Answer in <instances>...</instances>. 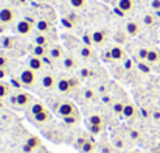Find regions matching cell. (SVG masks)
Returning a JSON list of instances; mask_svg holds the SVG:
<instances>
[{"mask_svg":"<svg viewBox=\"0 0 160 153\" xmlns=\"http://www.w3.org/2000/svg\"><path fill=\"white\" fill-rule=\"evenodd\" d=\"M9 100H11V106H14L17 109H27L33 105L34 97L27 91H17V92H12Z\"/></svg>","mask_w":160,"mask_h":153,"instance_id":"obj_1","label":"cell"},{"mask_svg":"<svg viewBox=\"0 0 160 153\" xmlns=\"http://www.w3.org/2000/svg\"><path fill=\"white\" fill-rule=\"evenodd\" d=\"M34 25H36V19H33V17H23V19H19L16 22L14 30H16V33L19 36H30L36 30Z\"/></svg>","mask_w":160,"mask_h":153,"instance_id":"obj_2","label":"cell"},{"mask_svg":"<svg viewBox=\"0 0 160 153\" xmlns=\"http://www.w3.org/2000/svg\"><path fill=\"white\" fill-rule=\"evenodd\" d=\"M19 78H20L23 88H27V89H33V88L38 85V80H39V78H38V72L31 70L30 67L22 69L20 74H19Z\"/></svg>","mask_w":160,"mask_h":153,"instance_id":"obj_3","label":"cell"},{"mask_svg":"<svg viewBox=\"0 0 160 153\" xmlns=\"http://www.w3.org/2000/svg\"><path fill=\"white\" fill-rule=\"evenodd\" d=\"M16 17H17V13L12 6L9 5H3L0 8V25L3 27H9L16 22Z\"/></svg>","mask_w":160,"mask_h":153,"instance_id":"obj_4","label":"cell"},{"mask_svg":"<svg viewBox=\"0 0 160 153\" xmlns=\"http://www.w3.org/2000/svg\"><path fill=\"white\" fill-rule=\"evenodd\" d=\"M56 112H58V116L62 119V117H67V116L78 114V108H76V105H75L73 102H70V100H64V102H61L59 105H58Z\"/></svg>","mask_w":160,"mask_h":153,"instance_id":"obj_5","label":"cell"},{"mask_svg":"<svg viewBox=\"0 0 160 153\" xmlns=\"http://www.w3.org/2000/svg\"><path fill=\"white\" fill-rule=\"evenodd\" d=\"M109 38H110V35L106 28H98V30L92 31V42L95 47H104L109 42Z\"/></svg>","mask_w":160,"mask_h":153,"instance_id":"obj_6","label":"cell"},{"mask_svg":"<svg viewBox=\"0 0 160 153\" xmlns=\"http://www.w3.org/2000/svg\"><path fill=\"white\" fill-rule=\"evenodd\" d=\"M58 78L52 72H47L41 77V86L45 89V91H52V89H56V85H58Z\"/></svg>","mask_w":160,"mask_h":153,"instance_id":"obj_7","label":"cell"},{"mask_svg":"<svg viewBox=\"0 0 160 153\" xmlns=\"http://www.w3.org/2000/svg\"><path fill=\"white\" fill-rule=\"evenodd\" d=\"M27 67H30L31 70H34V72H38V74H41V72H44V69H45V61H44V58H39V56L31 55V56L27 59Z\"/></svg>","mask_w":160,"mask_h":153,"instance_id":"obj_8","label":"cell"},{"mask_svg":"<svg viewBox=\"0 0 160 153\" xmlns=\"http://www.w3.org/2000/svg\"><path fill=\"white\" fill-rule=\"evenodd\" d=\"M56 89H58V92L62 94V96L72 94L73 89H72V85H70V77H59V78H58Z\"/></svg>","mask_w":160,"mask_h":153,"instance_id":"obj_9","label":"cell"},{"mask_svg":"<svg viewBox=\"0 0 160 153\" xmlns=\"http://www.w3.org/2000/svg\"><path fill=\"white\" fill-rule=\"evenodd\" d=\"M124 31L129 38H137L142 33V25L137 20H128L124 24Z\"/></svg>","mask_w":160,"mask_h":153,"instance_id":"obj_10","label":"cell"},{"mask_svg":"<svg viewBox=\"0 0 160 153\" xmlns=\"http://www.w3.org/2000/svg\"><path fill=\"white\" fill-rule=\"evenodd\" d=\"M64 56H65V52L62 49V46H59V44L50 46V49H48V58L52 61H62Z\"/></svg>","mask_w":160,"mask_h":153,"instance_id":"obj_11","label":"cell"},{"mask_svg":"<svg viewBox=\"0 0 160 153\" xmlns=\"http://www.w3.org/2000/svg\"><path fill=\"white\" fill-rule=\"evenodd\" d=\"M78 55H79V58L84 59V61H92V59L97 58V53L93 50V47H92V46H84V44L79 47Z\"/></svg>","mask_w":160,"mask_h":153,"instance_id":"obj_12","label":"cell"},{"mask_svg":"<svg viewBox=\"0 0 160 153\" xmlns=\"http://www.w3.org/2000/svg\"><path fill=\"white\" fill-rule=\"evenodd\" d=\"M109 55H110V59H112V61H123V59L126 58L124 49H123L121 46H118V44H115V46H112V47L109 49Z\"/></svg>","mask_w":160,"mask_h":153,"instance_id":"obj_13","label":"cell"},{"mask_svg":"<svg viewBox=\"0 0 160 153\" xmlns=\"http://www.w3.org/2000/svg\"><path fill=\"white\" fill-rule=\"evenodd\" d=\"M117 8L123 14H129L135 8V0H117Z\"/></svg>","mask_w":160,"mask_h":153,"instance_id":"obj_14","label":"cell"},{"mask_svg":"<svg viewBox=\"0 0 160 153\" xmlns=\"http://www.w3.org/2000/svg\"><path fill=\"white\" fill-rule=\"evenodd\" d=\"M61 64H62V69H64V70H67V72L75 70V69H76V66H78L76 58H75L73 55H65V56L62 58Z\"/></svg>","mask_w":160,"mask_h":153,"instance_id":"obj_15","label":"cell"},{"mask_svg":"<svg viewBox=\"0 0 160 153\" xmlns=\"http://www.w3.org/2000/svg\"><path fill=\"white\" fill-rule=\"evenodd\" d=\"M34 28H36L38 33H50V30H52V24H50L48 19L41 17V19H36V25H34Z\"/></svg>","mask_w":160,"mask_h":153,"instance_id":"obj_16","label":"cell"},{"mask_svg":"<svg viewBox=\"0 0 160 153\" xmlns=\"http://www.w3.org/2000/svg\"><path fill=\"white\" fill-rule=\"evenodd\" d=\"M31 120L36 123V125H45L52 120V112L48 109H45L44 112L41 114H36V116H31Z\"/></svg>","mask_w":160,"mask_h":153,"instance_id":"obj_17","label":"cell"},{"mask_svg":"<svg viewBox=\"0 0 160 153\" xmlns=\"http://www.w3.org/2000/svg\"><path fill=\"white\" fill-rule=\"evenodd\" d=\"M34 46H44V47H50L52 46V39L48 36V33H38L33 38Z\"/></svg>","mask_w":160,"mask_h":153,"instance_id":"obj_18","label":"cell"},{"mask_svg":"<svg viewBox=\"0 0 160 153\" xmlns=\"http://www.w3.org/2000/svg\"><path fill=\"white\" fill-rule=\"evenodd\" d=\"M135 116H137V106H135L134 103L126 102V105H124V109H123V114H121V117H123V119H126V120H131V119H134Z\"/></svg>","mask_w":160,"mask_h":153,"instance_id":"obj_19","label":"cell"},{"mask_svg":"<svg viewBox=\"0 0 160 153\" xmlns=\"http://www.w3.org/2000/svg\"><path fill=\"white\" fill-rule=\"evenodd\" d=\"M142 24H143L145 27H148V28H156V27H159V17L154 16V14H151V13L143 14Z\"/></svg>","mask_w":160,"mask_h":153,"instance_id":"obj_20","label":"cell"},{"mask_svg":"<svg viewBox=\"0 0 160 153\" xmlns=\"http://www.w3.org/2000/svg\"><path fill=\"white\" fill-rule=\"evenodd\" d=\"M12 96V86L8 81H0V100H6Z\"/></svg>","mask_w":160,"mask_h":153,"instance_id":"obj_21","label":"cell"},{"mask_svg":"<svg viewBox=\"0 0 160 153\" xmlns=\"http://www.w3.org/2000/svg\"><path fill=\"white\" fill-rule=\"evenodd\" d=\"M39 147H41V139H39L38 136H30V138L27 139L25 145H23V150H25V152H33V150H36V149H39Z\"/></svg>","mask_w":160,"mask_h":153,"instance_id":"obj_22","label":"cell"},{"mask_svg":"<svg viewBox=\"0 0 160 153\" xmlns=\"http://www.w3.org/2000/svg\"><path fill=\"white\" fill-rule=\"evenodd\" d=\"M112 144H113V147L117 149V150H123V149H126V145H128V139L124 138V136H121V134H115L113 133V136H112Z\"/></svg>","mask_w":160,"mask_h":153,"instance_id":"obj_23","label":"cell"},{"mask_svg":"<svg viewBox=\"0 0 160 153\" xmlns=\"http://www.w3.org/2000/svg\"><path fill=\"white\" fill-rule=\"evenodd\" d=\"M146 63H149L151 66L160 64V50L159 49H149L148 56H146Z\"/></svg>","mask_w":160,"mask_h":153,"instance_id":"obj_24","label":"cell"},{"mask_svg":"<svg viewBox=\"0 0 160 153\" xmlns=\"http://www.w3.org/2000/svg\"><path fill=\"white\" fill-rule=\"evenodd\" d=\"M97 150H98V144H97L92 138H89V139L84 142V145L79 149L81 153H95Z\"/></svg>","mask_w":160,"mask_h":153,"instance_id":"obj_25","label":"cell"},{"mask_svg":"<svg viewBox=\"0 0 160 153\" xmlns=\"http://www.w3.org/2000/svg\"><path fill=\"white\" fill-rule=\"evenodd\" d=\"M87 125H106V119L103 114L95 112V114H90L87 117Z\"/></svg>","mask_w":160,"mask_h":153,"instance_id":"obj_26","label":"cell"},{"mask_svg":"<svg viewBox=\"0 0 160 153\" xmlns=\"http://www.w3.org/2000/svg\"><path fill=\"white\" fill-rule=\"evenodd\" d=\"M0 46H2L3 50H11V49L16 47V39L11 38V36H3L0 39Z\"/></svg>","mask_w":160,"mask_h":153,"instance_id":"obj_27","label":"cell"},{"mask_svg":"<svg viewBox=\"0 0 160 153\" xmlns=\"http://www.w3.org/2000/svg\"><path fill=\"white\" fill-rule=\"evenodd\" d=\"M30 109V114L31 116H36V114H41V112H44L45 109H47V106L44 105L42 102H38V100H34L33 102V105L28 108Z\"/></svg>","mask_w":160,"mask_h":153,"instance_id":"obj_28","label":"cell"},{"mask_svg":"<svg viewBox=\"0 0 160 153\" xmlns=\"http://www.w3.org/2000/svg\"><path fill=\"white\" fill-rule=\"evenodd\" d=\"M82 97H84L86 102H95L97 97H98V94H97V91L93 88H86L82 91Z\"/></svg>","mask_w":160,"mask_h":153,"instance_id":"obj_29","label":"cell"},{"mask_svg":"<svg viewBox=\"0 0 160 153\" xmlns=\"http://www.w3.org/2000/svg\"><path fill=\"white\" fill-rule=\"evenodd\" d=\"M79 120H81L79 112H78V114H73V116L62 117V122H64V125H67V127H75V125H78V123H79Z\"/></svg>","mask_w":160,"mask_h":153,"instance_id":"obj_30","label":"cell"},{"mask_svg":"<svg viewBox=\"0 0 160 153\" xmlns=\"http://www.w3.org/2000/svg\"><path fill=\"white\" fill-rule=\"evenodd\" d=\"M48 49H50V47H44V46H33L31 55L39 56V58H45V56H48Z\"/></svg>","mask_w":160,"mask_h":153,"instance_id":"obj_31","label":"cell"},{"mask_svg":"<svg viewBox=\"0 0 160 153\" xmlns=\"http://www.w3.org/2000/svg\"><path fill=\"white\" fill-rule=\"evenodd\" d=\"M115 147H113V144L112 142H107V141H104V142H100L98 144V153H115Z\"/></svg>","mask_w":160,"mask_h":153,"instance_id":"obj_32","label":"cell"},{"mask_svg":"<svg viewBox=\"0 0 160 153\" xmlns=\"http://www.w3.org/2000/svg\"><path fill=\"white\" fill-rule=\"evenodd\" d=\"M78 77H79L81 80H90V78L95 77V72H93V69H90V67H82V69L79 70Z\"/></svg>","mask_w":160,"mask_h":153,"instance_id":"obj_33","label":"cell"},{"mask_svg":"<svg viewBox=\"0 0 160 153\" xmlns=\"http://www.w3.org/2000/svg\"><path fill=\"white\" fill-rule=\"evenodd\" d=\"M137 67H138V70H140L142 74H145V75L151 74V70H152V66H151L149 63H146V61H138V63H137Z\"/></svg>","mask_w":160,"mask_h":153,"instance_id":"obj_34","label":"cell"},{"mask_svg":"<svg viewBox=\"0 0 160 153\" xmlns=\"http://www.w3.org/2000/svg\"><path fill=\"white\" fill-rule=\"evenodd\" d=\"M87 128L92 136H100L104 133V125H87Z\"/></svg>","mask_w":160,"mask_h":153,"instance_id":"obj_35","label":"cell"},{"mask_svg":"<svg viewBox=\"0 0 160 153\" xmlns=\"http://www.w3.org/2000/svg\"><path fill=\"white\" fill-rule=\"evenodd\" d=\"M124 105H126V102H121V100H117V102L112 103V111H113V114L121 116V114H123V109H124Z\"/></svg>","mask_w":160,"mask_h":153,"instance_id":"obj_36","label":"cell"},{"mask_svg":"<svg viewBox=\"0 0 160 153\" xmlns=\"http://www.w3.org/2000/svg\"><path fill=\"white\" fill-rule=\"evenodd\" d=\"M128 38H129V36L126 35V31H124V30H123V31H121V30H120V31H117V33H115V36H113V39H115V42H117L118 46L124 44V41H126Z\"/></svg>","mask_w":160,"mask_h":153,"instance_id":"obj_37","label":"cell"},{"mask_svg":"<svg viewBox=\"0 0 160 153\" xmlns=\"http://www.w3.org/2000/svg\"><path fill=\"white\" fill-rule=\"evenodd\" d=\"M68 3L73 9H84L87 6V0H68Z\"/></svg>","mask_w":160,"mask_h":153,"instance_id":"obj_38","label":"cell"},{"mask_svg":"<svg viewBox=\"0 0 160 153\" xmlns=\"http://www.w3.org/2000/svg\"><path fill=\"white\" fill-rule=\"evenodd\" d=\"M61 24H62V27H64V28H67V30H73V28L76 27V24H75L73 20H70L67 16H65V17H62Z\"/></svg>","mask_w":160,"mask_h":153,"instance_id":"obj_39","label":"cell"},{"mask_svg":"<svg viewBox=\"0 0 160 153\" xmlns=\"http://www.w3.org/2000/svg\"><path fill=\"white\" fill-rule=\"evenodd\" d=\"M129 138L132 141H140L142 139V131L140 130H135V128H131L129 130Z\"/></svg>","mask_w":160,"mask_h":153,"instance_id":"obj_40","label":"cell"},{"mask_svg":"<svg viewBox=\"0 0 160 153\" xmlns=\"http://www.w3.org/2000/svg\"><path fill=\"white\" fill-rule=\"evenodd\" d=\"M87 139H89V136H87V134H81L79 138H76V141H75V144H73V145H75V147L79 150V149L84 145V142H86Z\"/></svg>","mask_w":160,"mask_h":153,"instance_id":"obj_41","label":"cell"},{"mask_svg":"<svg viewBox=\"0 0 160 153\" xmlns=\"http://www.w3.org/2000/svg\"><path fill=\"white\" fill-rule=\"evenodd\" d=\"M9 66V56L5 52H0V67H8Z\"/></svg>","mask_w":160,"mask_h":153,"instance_id":"obj_42","label":"cell"},{"mask_svg":"<svg viewBox=\"0 0 160 153\" xmlns=\"http://www.w3.org/2000/svg\"><path fill=\"white\" fill-rule=\"evenodd\" d=\"M148 52H149V49H146V47H142V49H138V52H137V58H138V61H146Z\"/></svg>","mask_w":160,"mask_h":153,"instance_id":"obj_43","label":"cell"},{"mask_svg":"<svg viewBox=\"0 0 160 153\" xmlns=\"http://www.w3.org/2000/svg\"><path fill=\"white\" fill-rule=\"evenodd\" d=\"M9 77V69L8 67H0V81L6 80Z\"/></svg>","mask_w":160,"mask_h":153,"instance_id":"obj_44","label":"cell"},{"mask_svg":"<svg viewBox=\"0 0 160 153\" xmlns=\"http://www.w3.org/2000/svg\"><path fill=\"white\" fill-rule=\"evenodd\" d=\"M132 66H134V63H132L131 58H124V59H123V67H124L126 70H131Z\"/></svg>","mask_w":160,"mask_h":153,"instance_id":"obj_45","label":"cell"},{"mask_svg":"<svg viewBox=\"0 0 160 153\" xmlns=\"http://www.w3.org/2000/svg\"><path fill=\"white\" fill-rule=\"evenodd\" d=\"M149 6H151V9H152L154 13H157V11H160V0H151Z\"/></svg>","mask_w":160,"mask_h":153,"instance_id":"obj_46","label":"cell"},{"mask_svg":"<svg viewBox=\"0 0 160 153\" xmlns=\"http://www.w3.org/2000/svg\"><path fill=\"white\" fill-rule=\"evenodd\" d=\"M9 83H11V86H12V88H19V89H20V88H22V86H23V85H22V81H20V78H19V77H17V78H12V80H11V81H9Z\"/></svg>","mask_w":160,"mask_h":153,"instance_id":"obj_47","label":"cell"},{"mask_svg":"<svg viewBox=\"0 0 160 153\" xmlns=\"http://www.w3.org/2000/svg\"><path fill=\"white\" fill-rule=\"evenodd\" d=\"M151 117H152L156 122H160V109H154V111L151 112Z\"/></svg>","mask_w":160,"mask_h":153,"instance_id":"obj_48","label":"cell"},{"mask_svg":"<svg viewBox=\"0 0 160 153\" xmlns=\"http://www.w3.org/2000/svg\"><path fill=\"white\" fill-rule=\"evenodd\" d=\"M5 108V105H3V100H0V109H3Z\"/></svg>","mask_w":160,"mask_h":153,"instance_id":"obj_49","label":"cell"},{"mask_svg":"<svg viewBox=\"0 0 160 153\" xmlns=\"http://www.w3.org/2000/svg\"><path fill=\"white\" fill-rule=\"evenodd\" d=\"M128 153H138V152H135V150H129Z\"/></svg>","mask_w":160,"mask_h":153,"instance_id":"obj_50","label":"cell"},{"mask_svg":"<svg viewBox=\"0 0 160 153\" xmlns=\"http://www.w3.org/2000/svg\"><path fill=\"white\" fill-rule=\"evenodd\" d=\"M39 2H45V0H39Z\"/></svg>","mask_w":160,"mask_h":153,"instance_id":"obj_51","label":"cell"},{"mask_svg":"<svg viewBox=\"0 0 160 153\" xmlns=\"http://www.w3.org/2000/svg\"><path fill=\"white\" fill-rule=\"evenodd\" d=\"M138 153H143V152H138Z\"/></svg>","mask_w":160,"mask_h":153,"instance_id":"obj_52","label":"cell"}]
</instances>
